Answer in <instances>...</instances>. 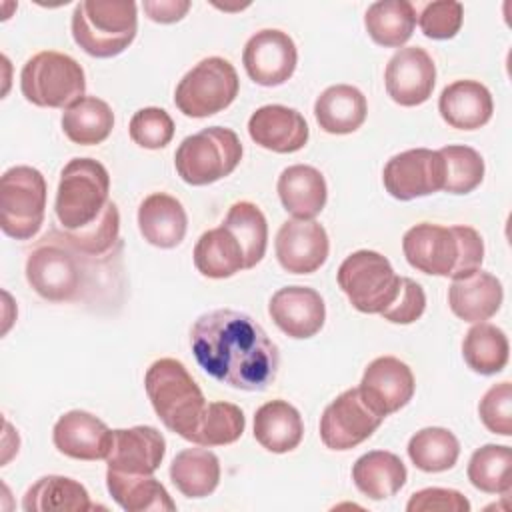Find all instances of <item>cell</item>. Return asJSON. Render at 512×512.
Listing matches in <instances>:
<instances>
[{"label":"cell","instance_id":"12","mask_svg":"<svg viewBox=\"0 0 512 512\" xmlns=\"http://www.w3.org/2000/svg\"><path fill=\"white\" fill-rule=\"evenodd\" d=\"M382 422L384 416L364 400L360 388H348L324 408L320 438L330 450H350L368 440Z\"/></svg>","mask_w":512,"mask_h":512},{"label":"cell","instance_id":"10","mask_svg":"<svg viewBox=\"0 0 512 512\" xmlns=\"http://www.w3.org/2000/svg\"><path fill=\"white\" fill-rule=\"evenodd\" d=\"M236 68L220 56L200 60L174 90L176 108L188 118H208L228 108L238 96Z\"/></svg>","mask_w":512,"mask_h":512},{"label":"cell","instance_id":"30","mask_svg":"<svg viewBox=\"0 0 512 512\" xmlns=\"http://www.w3.org/2000/svg\"><path fill=\"white\" fill-rule=\"evenodd\" d=\"M22 508L26 512H86L96 508L88 490L68 476H42L24 494Z\"/></svg>","mask_w":512,"mask_h":512},{"label":"cell","instance_id":"43","mask_svg":"<svg viewBox=\"0 0 512 512\" xmlns=\"http://www.w3.org/2000/svg\"><path fill=\"white\" fill-rule=\"evenodd\" d=\"M416 18L426 38L450 40L462 28L464 6L456 0H436L428 2Z\"/></svg>","mask_w":512,"mask_h":512},{"label":"cell","instance_id":"21","mask_svg":"<svg viewBox=\"0 0 512 512\" xmlns=\"http://www.w3.org/2000/svg\"><path fill=\"white\" fill-rule=\"evenodd\" d=\"M248 134L266 150L292 154L306 146L310 130L298 110L282 104H268L250 116Z\"/></svg>","mask_w":512,"mask_h":512},{"label":"cell","instance_id":"27","mask_svg":"<svg viewBox=\"0 0 512 512\" xmlns=\"http://www.w3.org/2000/svg\"><path fill=\"white\" fill-rule=\"evenodd\" d=\"M304 436V422L300 412L286 400H270L254 414L256 442L274 454L294 450Z\"/></svg>","mask_w":512,"mask_h":512},{"label":"cell","instance_id":"24","mask_svg":"<svg viewBox=\"0 0 512 512\" xmlns=\"http://www.w3.org/2000/svg\"><path fill=\"white\" fill-rule=\"evenodd\" d=\"M138 228L148 244L174 248L186 236L188 216L178 198L166 192H154L138 206Z\"/></svg>","mask_w":512,"mask_h":512},{"label":"cell","instance_id":"33","mask_svg":"<svg viewBox=\"0 0 512 512\" xmlns=\"http://www.w3.org/2000/svg\"><path fill=\"white\" fill-rule=\"evenodd\" d=\"M368 36L384 48L406 44L416 26V10L408 0H380L368 6L364 14Z\"/></svg>","mask_w":512,"mask_h":512},{"label":"cell","instance_id":"6","mask_svg":"<svg viewBox=\"0 0 512 512\" xmlns=\"http://www.w3.org/2000/svg\"><path fill=\"white\" fill-rule=\"evenodd\" d=\"M108 170L94 158H72L60 172L54 212L58 226L80 230L100 218L110 202Z\"/></svg>","mask_w":512,"mask_h":512},{"label":"cell","instance_id":"8","mask_svg":"<svg viewBox=\"0 0 512 512\" xmlns=\"http://www.w3.org/2000/svg\"><path fill=\"white\" fill-rule=\"evenodd\" d=\"M22 96L40 108H68L86 92L82 66L68 54L42 50L20 72Z\"/></svg>","mask_w":512,"mask_h":512},{"label":"cell","instance_id":"29","mask_svg":"<svg viewBox=\"0 0 512 512\" xmlns=\"http://www.w3.org/2000/svg\"><path fill=\"white\" fill-rule=\"evenodd\" d=\"M106 486L114 502L126 512H172L168 490L152 474H124L116 470L106 472Z\"/></svg>","mask_w":512,"mask_h":512},{"label":"cell","instance_id":"28","mask_svg":"<svg viewBox=\"0 0 512 512\" xmlns=\"http://www.w3.org/2000/svg\"><path fill=\"white\" fill-rule=\"evenodd\" d=\"M408 472L404 462L388 450H372L362 454L352 466L356 488L370 500H386L400 492Z\"/></svg>","mask_w":512,"mask_h":512},{"label":"cell","instance_id":"31","mask_svg":"<svg viewBox=\"0 0 512 512\" xmlns=\"http://www.w3.org/2000/svg\"><path fill=\"white\" fill-rule=\"evenodd\" d=\"M170 480L186 498H204L220 482V460L206 446L186 448L174 456Z\"/></svg>","mask_w":512,"mask_h":512},{"label":"cell","instance_id":"44","mask_svg":"<svg viewBox=\"0 0 512 512\" xmlns=\"http://www.w3.org/2000/svg\"><path fill=\"white\" fill-rule=\"evenodd\" d=\"M482 424L500 436H512V384L508 380L486 390L478 404Z\"/></svg>","mask_w":512,"mask_h":512},{"label":"cell","instance_id":"5","mask_svg":"<svg viewBox=\"0 0 512 512\" xmlns=\"http://www.w3.org/2000/svg\"><path fill=\"white\" fill-rule=\"evenodd\" d=\"M88 262L50 230L28 254L26 280L44 300L70 302L86 288Z\"/></svg>","mask_w":512,"mask_h":512},{"label":"cell","instance_id":"3","mask_svg":"<svg viewBox=\"0 0 512 512\" xmlns=\"http://www.w3.org/2000/svg\"><path fill=\"white\" fill-rule=\"evenodd\" d=\"M144 388L162 424L190 442L208 402L186 366L176 358L152 362L144 376Z\"/></svg>","mask_w":512,"mask_h":512},{"label":"cell","instance_id":"7","mask_svg":"<svg viewBox=\"0 0 512 512\" xmlns=\"http://www.w3.org/2000/svg\"><path fill=\"white\" fill-rule=\"evenodd\" d=\"M242 160V142L230 128L210 126L186 136L174 154L178 176L192 186H206L230 176Z\"/></svg>","mask_w":512,"mask_h":512},{"label":"cell","instance_id":"22","mask_svg":"<svg viewBox=\"0 0 512 512\" xmlns=\"http://www.w3.org/2000/svg\"><path fill=\"white\" fill-rule=\"evenodd\" d=\"M504 300L502 282L484 270H476L462 278H454L448 288L450 310L464 322H486Z\"/></svg>","mask_w":512,"mask_h":512},{"label":"cell","instance_id":"23","mask_svg":"<svg viewBox=\"0 0 512 512\" xmlns=\"http://www.w3.org/2000/svg\"><path fill=\"white\" fill-rule=\"evenodd\" d=\"M438 110L448 126L456 130H478L492 118L494 102L482 82L456 80L442 90Z\"/></svg>","mask_w":512,"mask_h":512},{"label":"cell","instance_id":"39","mask_svg":"<svg viewBox=\"0 0 512 512\" xmlns=\"http://www.w3.org/2000/svg\"><path fill=\"white\" fill-rule=\"evenodd\" d=\"M512 450L504 444H484L468 462V480L486 494H508L512 488Z\"/></svg>","mask_w":512,"mask_h":512},{"label":"cell","instance_id":"37","mask_svg":"<svg viewBox=\"0 0 512 512\" xmlns=\"http://www.w3.org/2000/svg\"><path fill=\"white\" fill-rule=\"evenodd\" d=\"M222 226L232 232L244 254V270L254 268L266 254L268 224L262 210L248 200L230 206Z\"/></svg>","mask_w":512,"mask_h":512},{"label":"cell","instance_id":"32","mask_svg":"<svg viewBox=\"0 0 512 512\" xmlns=\"http://www.w3.org/2000/svg\"><path fill=\"white\" fill-rule=\"evenodd\" d=\"M194 266L206 278H230L244 270V254L238 240L222 224L206 230L194 246Z\"/></svg>","mask_w":512,"mask_h":512},{"label":"cell","instance_id":"16","mask_svg":"<svg viewBox=\"0 0 512 512\" xmlns=\"http://www.w3.org/2000/svg\"><path fill=\"white\" fill-rule=\"evenodd\" d=\"M358 388L364 400L386 418L412 400L416 382L406 362L396 356H380L366 366Z\"/></svg>","mask_w":512,"mask_h":512},{"label":"cell","instance_id":"36","mask_svg":"<svg viewBox=\"0 0 512 512\" xmlns=\"http://www.w3.org/2000/svg\"><path fill=\"white\" fill-rule=\"evenodd\" d=\"M510 344L498 326L490 322H476L464 336L462 356L470 370L492 376L504 370L508 364Z\"/></svg>","mask_w":512,"mask_h":512},{"label":"cell","instance_id":"25","mask_svg":"<svg viewBox=\"0 0 512 512\" xmlns=\"http://www.w3.org/2000/svg\"><path fill=\"white\" fill-rule=\"evenodd\" d=\"M286 212L298 220H314L326 206L328 188L320 170L308 164H294L282 170L276 184Z\"/></svg>","mask_w":512,"mask_h":512},{"label":"cell","instance_id":"47","mask_svg":"<svg viewBox=\"0 0 512 512\" xmlns=\"http://www.w3.org/2000/svg\"><path fill=\"white\" fill-rule=\"evenodd\" d=\"M142 6L150 20L160 24H172L182 20L192 4L188 0H144Z\"/></svg>","mask_w":512,"mask_h":512},{"label":"cell","instance_id":"34","mask_svg":"<svg viewBox=\"0 0 512 512\" xmlns=\"http://www.w3.org/2000/svg\"><path fill=\"white\" fill-rule=\"evenodd\" d=\"M70 248L88 258L90 262L104 260L114 254L120 246V212L118 206L110 200L96 222L80 230L52 228Z\"/></svg>","mask_w":512,"mask_h":512},{"label":"cell","instance_id":"26","mask_svg":"<svg viewBox=\"0 0 512 512\" xmlns=\"http://www.w3.org/2000/svg\"><path fill=\"white\" fill-rule=\"evenodd\" d=\"M368 114L366 96L350 84L328 86L314 102L318 126L328 134L356 132Z\"/></svg>","mask_w":512,"mask_h":512},{"label":"cell","instance_id":"11","mask_svg":"<svg viewBox=\"0 0 512 512\" xmlns=\"http://www.w3.org/2000/svg\"><path fill=\"white\" fill-rule=\"evenodd\" d=\"M350 304L364 314H380L396 298L400 276L390 260L374 250H358L344 258L336 274Z\"/></svg>","mask_w":512,"mask_h":512},{"label":"cell","instance_id":"20","mask_svg":"<svg viewBox=\"0 0 512 512\" xmlns=\"http://www.w3.org/2000/svg\"><path fill=\"white\" fill-rule=\"evenodd\" d=\"M54 446L74 460H102L108 456L112 430L94 414L70 410L58 418L52 430Z\"/></svg>","mask_w":512,"mask_h":512},{"label":"cell","instance_id":"19","mask_svg":"<svg viewBox=\"0 0 512 512\" xmlns=\"http://www.w3.org/2000/svg\"><path fill=\"white\" fill-rule=\"evenodd\" d=\"M166 454V440L154 426H132L112 430L108 470L124 474H154Z\"/></svg>","mask_w":512,"mask_h":512},{"label":"cell","instance_id":"4","mask_svg":"<svg viewBox=\"0 0 512 512\" xmlns=\"http://www.w3.org/2000/svg\"><path fill=\"white\" fill-rule=\"evenodd\" d=\"M138 30V10L130 0H82L72 12V38L94 58L122 54Z\"/></svg>","mask_w":512,"mask_h":512},{"label":"cell","instance_id":"40","mask_svg":"<svg viewBox=\"0 0 512 512\" xmlns=\"http://www.w3.org/2000/svg\"><path fill=\"white\" fill-rule=\"evenodd\" d=\"M246 426L244 412L230 402H208L192 434L196 446H226L236 442Z\"/></svg>","mask_w":512,"mask_h":512},{"label":"cell","instance_id":"42","mask_svg":"<svg viewBox=\"0 0 512 512\" xmlns=\"http://www.w3.org/2000/svg\"><path fill=\"white\" fill-rule=\"evenodd\" d=\"M130 138L134 144L146 150H158L170 144L174 138V120L164 108L148 106L140 108L128 126Z\"/></svg>","mask_w":512,"mask_h":512},{"label":"cell","instance_id":"2","mask_svg":"<svg viewBox=\"0 0 512 512\" xmlns=\"http://www.w3.org/2000/svg\"><path fill=\"white\" fill-rule=\"evenodd\" d=\"M402 250L418 272L452 280L480 270L484 260V240L472 226L420 222L406 230Z\"/></svg>","mask_w":512,"mask_h":512},{"label":"cell","instance_id":"46","mask_svg":"<svg viewBox=\"0 0 512 512\" xmlns=\"http://www.w3.org/2000/svg\"><path fill=\"white\" fill-rule=\"evenodd\" d=\"M408 512H470L468 498L452 488H424L410 496L406 504Z\"/></svg>","mask_w":512,"mask_h":512},{"label":"cell","instance_id":"9","mask_svg":"<svg viewBox=\"0 0 512 512\" xmlns=\"http://www.w3.org/2000/svg\"><path fill=\"white\" fill-rule=\"evenodd\" d=\"M46 214V180L32 166H12L0 178V228L16 240L38 234Z\"/></svg>","mask_w":512,"mask_h":512},{"label":"cell","instance_id":"35","mask_svg":"<svg viewBox=\"0 0 512 512\" xmlns=\"http://www.w3.org/2000/svg\"><path fill=\"white\" fill-rule=\"evenodd\" d=\"M114 128L112 108L96 98L84 96L62 114V130L74 144L94 146L104 142Z\"/></svg>","mask_w":512,"mask_h":512},{"label":"cell","instance_id":"41","mask_svg":"<svg viewBox=\"0 0 512 512\" xmlns=\"http://www.w3.org/2000/svg\"><path fill=\"white\" fill-rule=\"evenodd\" d=\"M444 160V188L448 194H468L484 180V158L466 144H448L438 150Z\"/></svg>","mask_w":512,"mask_h":512},{"label":"cell","instance_id":"17","mask_svg":"<svg viewBox=\"0 0 512 512\" xmlns=\"http://www.w3.org/2000/svg\"><path fill=\"white\" fill-rule=\"evenodd\" d=\"M276 258L290 274H312L328 258L330 242L316 220H286L276 234Z\"/></svg>","mask_w":512,"mask_h":512},{"label":"cell","instance_id":"1","mask_svg":"<svg viewBox=\"0 0 512 512\" xmlns=\"http://www.w3.org/2000/svg\"><path fill=\"white\" fill-rule=\"evenodd\" d=\"M190 346L214 380L246 392L266 390L278 372V346L264 328L238 310H212L192 324Z\"/></svg>","mask_w":512,"mask_h":512},{"label":"cell","instance_id":"45","mask_svg":"<svg viewBox=\"0 0 512 512\" xmlns=\"http://www.w3.org/2000/svg\"><path fill=\"white\" fill-rule=\"evenodd\" d=\"M424 310H426L424 288L416 280L408 276H400L396 298L388 308L380 312V316L394 324H412L424 314Z\"/></svg>","mask_w":512,"mask_h":512},{"label":"cell","instance_id":"38","mask_svg":"<svg viewBox=\"0 0 512 512\" xmlns=\"http://www.w3.org/2000/svg\"><path fill=\"white\" fill-rule=\"evenodd\" d=\"M408 456L422 472H444L458 462L460 442L448 428L428 426L410 438Z\"/></svg>","mask_w":512,"mask_h":512},{"label":"cell","instance_id":"18","mask_svg":"<svg viewBox=\"0 0 512 512\" xmlns=\"http://www.w3.org/2000/svg\"><path fill=\"white\" fill-rule=\"evenodd\" d=\"M274 324L290 338L304 340L318 334L326 320L322 296L308 286H284L268 302Z\"/></svg>","mask_w":512,"mask_h":512},{"label":"cell","instance_id":"13","mask_svg":"<svg viewBox=\"0 0 512 512\" xmlns=\"http://www.w3.org/2000/svg\"><path fill=\"white\" fill-rule=\"evenodd\" d=\"M386 192L402 202L444 188V160L438 150L412 148L392 156L382 172Z\"/></svg>","mask_w":512,"mask_h":512},{"label":"cell","instance_id":"15","mask_svg":"<svg viewBox=\"0 0 512 512\" xmlns=\"http://www.w3.org/2000/svg\"><path fill=\"white\" fill-rule=\"evenodd\" d=\"M384 84L388 96L400 106L424 104L436 84V64L420 46L400 48L386 64Z\"/></svg>","mask_w":512,"mask_h":512},{"label":"cell","instance_id":"14","mask_svg":"<svg viewBox=\"0 0 512 512\" xmlns=\"http://www.w3.org/2000/svg\"><path fill=\"white\" fill-rule=\"evenodd\" d=\"M242 64L250 80L260 86H280L296 70L298 50L294 40L276 28L252 34L242 52Z\"/></svg>","mask_w":512,"mask_h":512}]
</instances>
